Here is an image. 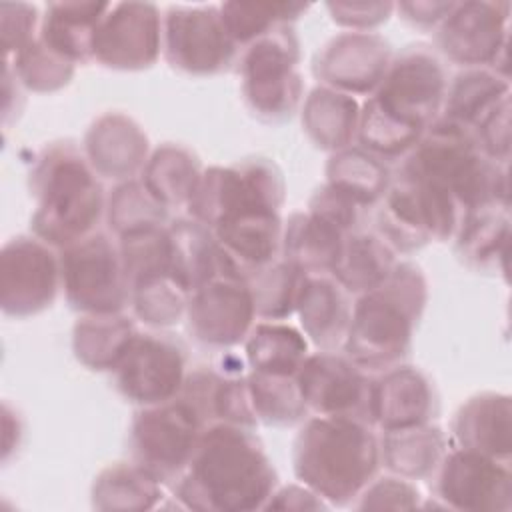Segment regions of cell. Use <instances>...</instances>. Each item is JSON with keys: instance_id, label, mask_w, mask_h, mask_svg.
Masks as SVG:
<instances>
[{"instance_id": "31", "label": "cell", "mask_w": 512, "mask_h": 512, "mask_svg": "<svg viewBox=\"0 0 512 512\" xmlns=\"http://www.w3.org/2000/svg\"><path fill=\"white\" fill-rule=\"evenodd\" d=\"M198 180L200 172L194 156L184 148L164 146L152 156L146 168L144 186L158 202L168 206L182 200L190 202Z\"/></svg>"}, {"instance_id": "37", "label": "cell", "mask_w": 512, "mask_h": 512, "mask_svg": "<svg viewBox=\"0 0 512 512\" xmlns=\"http://www.w3.org/2000/svg\"><path fill=\"white\" fill-rule=\"evenodd\" d=\"M16 72L28 88L52 90L68 82L72 76V62L56 54L42 38L32 40L16 56Z\"/></svg>"}, {"instance_id": "26", "label": "cell", "mask_w": 512, "mask_h": 512, "mask_svg": "<svg viewBox=\"0 0 512 512\" xmlns=\"http://www.w3.org/2000/svg\"><path fill=\"white\" fill-rule=\"evenodd\" d=\"M508 100V82L488 70H466L448 94L444 120L478 130L482 122Z\"/></svg>"}, {"instance_id": "12", "label": "cell", "mask_w": 512, "mask_h": 512, "mask_svg": "<svg viewBox=\"0 0 512 512\" xmlns=\"http://www.w3.org/2000/svg\"><path fill=\"white\" fill-rule=\"evenodd\" d=\"M164 38L170 64L194 74L218 72L236 54V42L216 6H172Z\"/></svg>"}, {"instance_id": "33", "label": "cell", "mask_w": 512, "mask_h": 512, "mask_svg": "<svg viewBox=\"0 0 512 512\" xmlns=\"http://www.w3.org/2000/svg\"><path fill=\"white\" fill-rule=\"evenodd\" d=\"M306 272L288 260L272 262L256 272V282L250 284L256 314L266 318H284L300 300Z\"/></svg>"}, {"instance_id": "25", "label": "cell", "mask_w": 512, "mask_h": 512, "mask_svg": "<svg viewBox=\"0 0 512 512\" xmlns=\"http://www.w3.org/2000/svg\"><path fill=\"white\" fill-rule=\"evenodd\" d=\"M390 246L370 234H348L332 276L348 292H368L380 286L394 270Z\"/></svg>"}, {"instance_id": "14", "label": "cell", "mask_w": 512, "mask_h": 512, "mask_svg": "<svg viewBox=\"0 0 512 512\" xmlns=\"http://www.w3.org/2000/svg\"><path fill=\"white\" fill-rule=\"evenodd\" d=\"M60 262L42 240L14 238L2 252V308L28 316L46 308L58 290Z\"/></svg>"}, {"instance_id": "15", "label": "cell", "mask_w": 512, "mask_h": 512, "mask_svg": "<svg viewBox=\"0 0 512 512\" xmlns=\"http://www.w3.org/2000/svg\"><path fill=\"white\" fill-rule=\"evenodd\" d=\"M160 36L154 4H110L96 32L94 58L112 68H144L156 60Z\"/></svg>"}, {"instance_id": "4", "label": "cell", "mask_w": 512, "mask_h": 512, "mask_svg": "<svg viewBox=\"0 0 512 512\" xmlns=\"http://www.w3.org/2000/svg\"><path fill=\"white\" fill-rule=\"evenodd\" d=\"M32 190L38 198L32 228L42 242L70 246L94 234L104 206L102 186L72 146H52L38 158Z\"/></svg>"}, {"instance_id": "20", "label": "cell", "mask_w": 512, "mask_h": 512, "mask_svg": "<svg viewBox=\"0 0 512 512\" xmlns=\"http://www.w3.org/2000/svg\"><path fill=\"white\" fill-rule=\"evenodd\" d=\"M302 326L324 350L346 340L352 308L348 290L330 274H308L298 306Z\"/></svg>"}, {"instance_id": "17", "label": "cell", "mask_w": 512, "mask_h": 512, "mask_svg": "<svg viewBox=\"0 0 512 512\" xmlns=\"http://www.w3.org/2000/svg\"><path fill=\"white\" fill-rule=\"evenodd\" d=\"M508 4H454L442 20L438 42L446 56L460 64L494 62L506 44Z\"/></svg>"}, {"instance_id": "22", "label": "cell", "mask_w": 512, "mask_h": 512, "mask_svg": "<svg viewBox=\"0 0 512 512\" xmlns=\"http://www.w3.org/2000/svg\"><path fill=\"white\" fill-rule=\"evenodd\" d=\"M460 448L492 458L510 454V400L508 396L482 394L460 408L454 420Z\"/></svg>"}, {"instance_id": "6", "label": "cell", "mask_w": 512, "mask_h": 512, "mask_svg": "<svg viewBox=\"0 0 512 512\" xmlns=\"http://www.w3.org/2000/svg\"><path fill=\"white\" fill-rule=\"evenodd\" d=\"M204 420L186 398H172L142 410L132 426V448L148 474L158 482H168L186 472Z\"/></svg>"}, {"instance_id": "7", "label": "cell", "mask_w": 512, "mask_h": 512, "mask_svg": "<svg viewBox=\"0 0 512 512\" xmlns=\"http://www.w3.org/2000/svg\"><path fill=\"white\" fill-rule=\"evenodd\" d=\"M458 208L462 206L454 196L440 186L402 174L386 190L380 210V230L390 244L412 250L432 238H448L460 226Z\"/></svg>"}, {"instance_id": "24", "label": "cell", "mask_w": 512, "mask_h": 512, "mask_svg": "<svg viewBox=\"0 0 512 512\" xmlns=\"http://www.w3.org/2000/svg\"><path fill=\"white\" fill-rule=\"evenodd\" d=\"M92 166L102 174L122 178L132 174L146 156V138L124 116H104L88 134Z\"/></svg>"}, {"instance_id": "11", "label": "cell", "mask_w": 512, "mask_h": 512, "mask_svg": "<svg viewBox=\"0 0 512 512\" xmlns=\"http://www.w3.org/2000/svg\"><path fill=\"white\" fill-rule=\"evenodd\" d=\"M112 370L126 398L154 406L172 400L184 386V352L168 336L134 332Z\"/></svg>"}, {"instance_id": "29", "label": "cell", "mask_w": 512, "mask_h": 512, "mask_svg": "<svg viewBox=\"0 0 512 512\" xmlns=\"http://www.w3.org/2000/svg\"><path fill=\"white\" fill-rule=\"evenodd\" d=\"M134 336L132 324L116 314H90L76 324L74 350L92 368H114Z\"/></svg>"}, {"instance_id": "2", "label": "cell", "mask_w": 512, "mask_h": 512, "mask_svg": "<svg viewBox=\"0 0 512 512\" xmlns=\"http://www.w3.org/2000/svg\"><path fill=\"white\" fill-rule=\"evenodd\" d=\"M444 70L422 48L406 50L366 102L360 138L376 154L396 156L412 150L432 126L444 100Z\"/></svg>"}, {"instance_id": "23", "label": "cell", "mask_w": 512, "mask_h": 512, "mask_svg": "<svg viewBox=\"0 0 512 512\" xmlns=\"http://www.w3.org/2000/svg\"><path fill=\"white\" fill-rule=\"evenodd\" d=\"M346 236V232L312 212L294 214L282 234L284 260L306 274H330Z\"/></svg>"}, {"instance_id": "9", "label": "cell", "mask_w": 512, "mask_h": 512, "mask_svg": "<svg viewBox=\"0 0 512 512\" xmlns=\"http://www.w3.org/2000/svg\"><path fill=\"white\" fill-rule=\"evenodd\" d=\"M298 44L288 24L256 38L242 56V90L252 110L266 118L288 116L300 100Z\"/></svg>"}, {"instance_id": "8", "label": "cell", "mask_w": 512, "mask_h": 512, "mask_svg": "<svg viewBox=\"0 0 512 512\" xmlns=\"http://www.w3.org/2000/svg\"><path fill=\"white\" fill-rule=\"evenodd\" d=\"M60 278L70 304L88 314H116L130 296L122 252L104 234L66 246Z\"/></svg>"}, {"instance_id": "1", "label": "cell", "mask_w": 512, "mask_h": 512, "mask_svg": "<svg viewBox=\"0 0 512 512\" xmlns=\"http://www.w3.org/2000/svg\"><path fill=\"white\" fill-rule=\"evenodd\" d=\"M178 496L192 508L252 510L274 490V470L256 438L238 424H214L198 440Z\"/></svg>"}, {"instance_id": "13", "label": "cell", "mask_w": 512, "mask_h": 512, "mask_svg": "<svg viewBox=\"0 0 512 512\" xmlns=\"http://www.w3.org/2000/svg\"><path fill=\"white\" fill-rule=\"evenodd\" d=\"M256 314L246 276L222 272L190 292L188 318L194 336L206 344L230 346L240 342Z\"/></svg>"}, {"instance_id": "27", "label": "cell", "mask_w": 512, "mask_h": 512, "mask_svg": "<svg viewBox=\"0 0 512 512\" xmlns=\"http://www.w3.org/2000/svg\"><path fill=\"white\" fill-rule=\"evenodd\" d=\"M246 356L254 372L296 376L308 358L306 340L292 326L260 324L248 338Z\"/></svg>"}, {"instance_id": "38", "label": "cell", "mask_w": 512, "mask_h": 512, "mask_svg": "<svg viewBox=\"0 0 512 512\" xmlns=\"http://www.w3.org/2000/svg\"><path fill=\"white\" fill-rule=\"evenodd\" d=\"M328 8L334 12V20L348 24V26H370L376 22L386 20V14L394 8L392 4H366V2H340V4H328Z\"/></svg>"}, {"instance_id": "36", "label": "cell", "mask_w": 512, "mask_h": 512, "mask_svg": "<svg viewBox=\"0 0 512 512\" xmlns=\"http://www.w3.org/2000/svg\"><path fill=\"white\" fill-rule=\"evenodd\" d=\"M166 206L158 202L150 190L138 182H128L120 186L110 202V222L120 234L160 226L164 220Z\"/></svg>"}, {"instance_id": "28", "label": "cell", "mask_w": 512, "mask_h": 512, "mask_svg": "<svg viewBox=\"0 0 512 512\" xmlns=\"http://www.w3.org/2000/svg\"><path fill=\"white\" fill-rule=\"evenodd\" d=\"M306 130L322 148H344L356 132L358 104L352 96L318 88L304 108Z\"/></svg>"}, {"instance_id": "16", "label": "cell", "mask_w": 512, "mask_h": 512, "mask_svg": "<svg viewBox=\"0 0 512 512\" xmlns=\"http://www.w3.org/2000/svg\"><path fill=\"white\" fill-rule=\"evenodd\" d=\"M438 492L454 508L506 510L510 506V470L492 456L458 448L440 464Z\"/></svg>"}, {"instance_id": "18", "label": "cell", "mask_w": 512, "mask_h": 512, "mask_svg": "<svg viewBox=\"0 0 512 512\" xmlns=\"http://www.w3.org/2000/svg\"><path fill=\"white\" fill-rule=\"evenodd\" d=\"M390 68L388 44L376 34L350 32L334 38L316 62V74L330 86L368 92Z\"/></svg>"}, {"instance_id": "34", "label": "cell", "mask_w": 512, "mask_h": 512, "mask_svg": "<svg viewBox=\"0 0 512 512\" xmlns=\"http://www.w3.org/2000/svg\"><path fill=\"white\" fill-rule=\"evenodd\" d=\"M292 378L294 376H274L260 372L250 374L248 386L256 418L280 424H290L302 418V414L306 412V404L300 394L298 382Z\"/></svg>"}, {"instance_id": "10", "label": "cell", "mask_w": 512, "mask_h": 512, "mask_svg": "<svg viewBox=\"0 0 512 512\" xmlns=\"http://www.w3.org/2000/svg\"><path fill=\"white\" fill-rule=\"evenodd\" d=\"M304 404L320 416L374 422V382L352 358L330 350L308 356L296 374Z\"/></svg>"}, {"instance_id": "3", "label": "cell", "mask_w": 512, "mask_h": 512, "mask_svg": "<svg viewBox=\"0 0 512 512\" xmlns=\"http://www.w3.org/2000/svg\"><path fill=\"white\" fill-rule=\"evenodd\" d=\"M380 448L368 424L344 416L306 422L294 444L296 476L336 504L354 498L378 470Z\"/></svg>"}, {"instance_id": "19", "label": "cell", "mask_w": 512, "mask_h": 512, "mask_svg": "<svg viewBox=\"0 0 512 512\" xmlns=\"http://www.w3.org/2000/svg\"><path fill=\"white\" fill-rule=\"evenodd\" d=\"M434 412V390L414 368H394L374 384V422L386 430L422 426Z\"/></svg>"}, {"instance_id": "5", "label": "cell", "mask_w": 512, "mask_h": 512, "mask_svg": "<svg viewBox=\"0 0 512 512\" xmlns=\"http://www.w3.org/2000/svg\"><path fill=\"white\" fill-rule=\"evenodd\" d=\"M424 300L426 286L420 272L410 264L394 266L390 276L364 292L352 308L348 356L362 368H388L406 356Z\"/></svg>"}, {"instance_id": "35", "label": "cell", "mask_w": 512, "mask_h": 512, "mask_svg": "<svg viewBox=\"0 0 512 512\" xmlns=\"http://www.w3.org/2000/svg\"><path fill=\"white\" fill-rule=\"evenodd\" d=\"M304 4H244L228 2L220 6L222 18L234 42H254L268 30L278 24H286L290 18H296Z\"/></svg>"}, {"instance_id": "21", "label": "cell", "mask_w": 512, "mask_h": 512, "mask_svg": "<svg viewBox=\"0 0 512 512\" xmlns=\"http://www.w3.org/2000/svg\"><path fill=\"white\" fill-rule=\"evenodd\" d=\"M108 2H56L48 4L40 38L56 54L70 60L94 56V40Z\"/></svg>"}, {"instance_id": "32", "label": "cell", "mask_w": 512, "mask_h": 512, "mask_svg": "<svg viewBox=\"0 0 512 512\" xmlns=\"http://www.w3.org/2000/svg\"><path fill=\"white\" fill-rule=\"evenodd\" d=\"M330 186L366 206L386 194L388 170L374 156L360 150H346L328 164Z\"/></svg>"}, {"instance_id": "30", "label": "cell", "mask_w": 512, "mask_h": 512, "mask_svg": "<svg viewBox=\"0 0 512 512\" xmlns=\"http://www.w3.org/2000/svg\"><path fill=\"white\" fill-rule=\"evenodd\" d=\"M444 448L440 430L428 426H412L402 430H386L382 456L398 474L424 476L436 468Z\"/></svg>"}]
</instances>
